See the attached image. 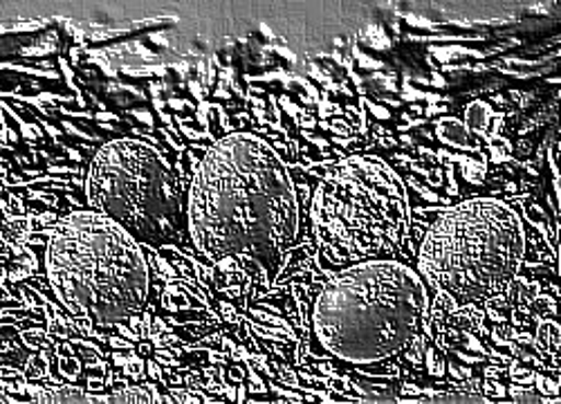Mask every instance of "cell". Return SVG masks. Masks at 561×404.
I'll use <instances>...</instances> for the list:
<instances>
[{"mask_svg":"<svg viewBox=\"0 0 561 404\" xmlns=\"http://www.w3.org/2000/svg\"><path fill=\"white\" fill-rule=\"evenodd\" d=\"M85 194L92 209L108 216L137 241L164 245L186 222V203L164 158L135 140L106 145L90 164Z\"/></svg>","mask_w":561,"mask_h":404,"instance_id":"5b68a950","label":"cell"},{"mask_svg":"<svg viewBox=\"0 0 561 404\" xmlns=\"http://www.w3.org/2000/svg\"><path fill=\"white\" fill-rule=\"evenodd\" d=\"M48 279L77 318L98 326L130 320L149 299V265L139 243L100 211L66 218L45 252Z\"/></svg>","mask_w":561,"mask_h":404,"instance_id":"3957f363","label":"cell"},{"mask_svg":"<svg viewBox=\"0 0 561 404\" xmlns=\"http://www.w3.org/2000/svg\"><path fill=\"white\" fill-rule=\"evenodd\" d=\"M396 183L366 164H348L317 196L321 239L346 258L368 261L402 234V205Z\"/></svg>","mask_w":561,"mask_h":404,"instance_id":"8992f818","label":"cell"},{"mask_svg":"<svg viewBox=\"0 0 561 404\" xmlns=\"http://www.w3.org/2000/svg\"><path fill=\"white\" fill-rule=\"evenodd\" d=\"M425 310L427 290L409 265L370 258L323 286L312 308V333L342 362L378 365L417 337Z\"/></svg>","mask_w":561,"mask_h":404,"instance_id":"7a4b0ae2","label":"cell"},{"mask_svg":"<svg viewBox=\"0 0 561 404\" xmlns=\"http://www.w3.org/2000/svg\"><path fill=\"white\" fill-rule=\"evenodd\" d=\"M186 228L207 258H252L274 279L299 232L288 166L256 135H229L194 175Z\"/></svg>","mask_w":561,"mask_h":404,"instance_id":"6da1fadb","label":"cell"},{"mask_svg":"<svg viewBox=\"0 0 561 404\" xmlns=\"http://www.w3.org/2000/svg\"><path fill=\"white\" fill-rule=\"evenodd\" d=\"M526 256L519 216L499 200H470L445 211L420 247L427 281L458 305L499 297Z\"/></svg>","mask_w":561,"mask_h":404,"instance_id":"277c9868","label":"cell"}]
</instances>
